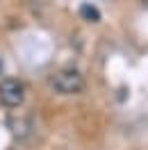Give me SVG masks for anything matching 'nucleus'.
I'll list each match as a JSON object with an SVG mask.
<instances>
[{
  "instance_id": "f257e3e1",
  "label": "nucleus",
  "mask_w": 148,
  "mask_h": 150,
  "mask_svg": "<svg viewBox=\"0 0 148 150\" xmlns=\"http://www.w3.org/2000/svg\"><path fill=\"white\" fill-rule=\"evenodd\" d=\"M50 86L62 96H75L84 91V77L75 68H62L50 77Z\"/></svg>"
},
{
  "instance_id": "f03ea898",
  "label": "nucleus",
  "mask_w": 148,
  "mask_h": 150,
  "mask_svg": "<svg viewBox=\"0 0 148 150\" xmlns=\"http://www.w3.org/2000/svg\"><path fill=\"white\" fill-rule=\"evenodd\" d=\"M25 100V84L16 77H2L0 80V105L16 109Z\"/></svg>"
},
{
  "instance_id": "7ed1b4c3",
  "label": "nucleus",
  "mask_w": 148,
  "mask_h": 150,
  "mask_svg": "<svg viewBox=\"0 0 148 150\" xmlns=\"http://www.w3.org/2000/svg\"><path fill=\"white\" fill-rule=\"evenodd\" d=\"M80 16H82L84 21H89V23H98V21H100V11L96 9L93 5H89V2H87V5H82V7H80Z\"/></svg>"
}]
</instances>
